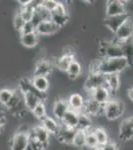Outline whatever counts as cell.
Returning a JSON list of instances; mask_svg holds the SVG:
<instances>
[{"instance_id":"6da1fadb","label":"cell","mask_w":133,"mask_h":150,"mask_svg":"<svg viewBox=\"0 0 133 150\" xmlns=\"http://www.w3.org/2000/svg\"><path fill=\"white\" fill-rule=\"evenodd\" d=\"M128 67L127 60L124 57L120 58H100L93 60L89 66V72H100L103 75L119 74Z\"/></svg>"},{"instance_id":"7a4b0ae2","label":"cell","mask_w":133,"mask_h":150,"mask_svg":"<svg viewBox=\"0 0 133 150\" xmlns=\"http://www.w3.org/2000/svg\"><path fill=\"white\" fill-rule=\"evenodd\" d=\"M125 110V105L119 99L110 98L103 105V116H105L108 120L114 121L123 115Z\"/></svg>"},{"instance_id":"3957f363","label":"cell","mask_w":133,"mask_h":150,"mask_svg":"<svg viewBox=\"0 0 133 150\" xmlns=\"http://www.w3.org/2000/svg\"><path fill=\"white\" fill-rule=\"evenodd\" d=\"M5 108L9 113H11L15 117H22L28 111L25 106V103H24L22 93L18 89H15L14 96L12 97L10 102L5 106Z\"/></svg>"},{"instance_id":"277c9868","label":"cell","mask_w":133,"mask_h":150,"mask_svg":"<svg viewBox=\"0 0 133 150\" xmlns=\"http://www.w3.org/2000/svg\"><path fill=\"white\" fill-rule=\"evenodd\" d=\"M100 52L101 58H120L123 57V53L120 44L115 40L111 41H101L100 45Z\"/></svg>"},{"instance_id":"5b68a950","label":"cell","mask_w":133,"mask_h":150,"mask_svg":"<svg viewBox=\"0 0 133 150\" xmlns=\"http://www.w3.org/2000/svg\"><path fill=\"white\" fill-rule=\"evenodd\" d=\"M29 146V130L19 129L10 139V150H27Z\"/></svg>"},{"instance_id":"8992f818","label":"cell","mask_w":133,"mask_h":150,"mask_svg":"<svg viewBox=\"0 0 133 150\" xmlns=\"http://www.w3.org/2000/svg\"><path fill=\"white\" fill-rule=\"evenodd\" d=\"M101 86H105V75L100 72H89L84 82V89L86 93L91 92Z\"/></svg>"},{"instance_id":"52a82bcc","label":"cell","mask_w":133,"mask_h":150,"mask_svg":"<svg viewBox=\"0 0 133 150\" xmlns=\"http://www.w3.org/2000/svg\"><path fill=\"white\" fill-rule=\"evenodd\" d=\"M128 13L126 10V4L124 1L120 0H110L106 2L105 8V16L110 17V16L122 15V14Z\"/></svg>"},{"instance_id":"ba28073f","label":"cell","mask_w":133,"mask_h":150,"mask_svg":"<svg viewBox=\"0 0 133 150\" xmlns=\"http://www.w3.org/2000/svg\"><path fill=\"white\" fill-rule=\"evenodd\" d=\"M118 137L123 141L133 139V115L123 119L118 128Z\"/></svg>"},{"instance_id":"9c48e42d","label":"cell","mask_w":133,"mask_h":150,"mask_svg":"<svg viewBox=\"0 0 133 150\" xmlns=\"http://www.w3.org/2000/svg\"><path fill=\"white\" fill-rule=\"evenodd\" d=\"M130 18V15L128 13L122 14V15H116V16H110V17H104L103 19V24L107 27L113 34L116 33V31L120 28L125 21H127Z\"/></svg>"},{"instance_id":"30bf717a","label":"cell","mask_w":133,"mask_h":150,"mask_svg":"<svg viewBox=\"0 0 133 150\" xmlns=\"http://www.w3.org/2000/svg\"><path fill=\"white\" fill-rule=\"evenodd\" d=\"M131 38H133V22L131 18H129L116 31V33L114 34V40L119 43Z\"/></svg>"},{"instance_id":"8fae6325","label":"cell","mask_w":133,"mask_h":150,"mask_svg":"<svg viewBox=\"0 0 133 150\" xmlns=\"http://www.w3.org/2000/svg\"><path fill=\"white\" fill-rule=\"evenodd\" d=\"M76 132H77V129L68 127L66 125L61 123L59 130H58L57 134L55 135V137L58 139V141L61 142L63 144L72 145V139H74V136H75V134H76Z\"/></svg>"},{"instance_id":"7c38bea8","label":"cell","mask_w":133,"mask_h":150,"mask_svg":"<svg viewBox=\"0 0 133 150\" xmlns=\"http://www.w3.org/2000/svg\"><path fill=\"white\" fill-rule=\"evenodd\" d=\"M75 60H76L75 53L72 50H65L61 54V56H59L56 59L54 66L57 69H59L60 71L66 72L71 63Z\"/></svg>"},{"instance_id":"4fadbf2b","label":"cell","mask_w":133,"mask_h":150,"mask_svg":"<svg viewBox=\"0 0 133 150\" xmlns=\"http://www.w3.org/2000/svg\"><path fill=\"white\" fill-rule=\"evenodd\" d=\"M54 69V65L49 59H45L42 58L36 63L35 68H34L33 76H45L49 77V75L53 72Z\"/></svg>"},{"instance_id":"5bb4252c","label":"cell","mask_w":133,"mask_h":150,"mask_svg":"<svg viewBox=\"0 0 133 150\" xmlns=\"http://www.w3.org/2000/svg\"><path fill=\"white\" fill-rule=\"evenodd\" d=\"M83 112L84 114L88 115L89 117H97V116H102L103 115V105L97 103L96 101H94L93 98L86 99V104Z\"/></svg>"},{"instance_id":"9a60e30c","label":"cell","mask_w":133,"mask_h":150,"mask_svg":"<svg viewBox=\"0 0 133 150\" xmlns=\"http://www.w3.org/2000/svg\"><path fill=\"white\" fill-rule=\"evenodd\" d=\"M88 98H93L94 101H96L101 105H104L110 98H112V95H111V93L109 92V90H108L106 86L98 87V88L94 89L91 92H88Z\"/></svg>"},{"instance_id":"2e32d148","label":"cell","mask_w":133,"mask_h":150,"mask_svg":"<svg viewBox=\"0 0 133 150\" xmlns=\"http://www.w3.org/2000/svg\"><path fill=\"white\" fill-rule=\"evenodd\" d=\"M59 26L51 21H42L36 28V32L39 36H52L60 31Z\"/></svg>"},{"instance_id":"e0dca14e","label":"cell","mask_w":133,"mask_h":150,"mask_svg":"<svg viewBox=\"0 0 133 150\" xmlns=\"http://www.w3.org/2000/svg\"><path fill=\"white\" fill-rule=\"evenodd\" d=\"M70 110V106L68 104V101L64 98H60L55 101L54 106H53V115L57 121L61 123L62 119L66 113Z\"/></svg>"},{"instance_id":"ac0fdd59","label":"cell","mask_w":133,"mask_h":150,"mask_svg":"<svg viewBox=\"0 0 133 150\" xmlns=\"http://www.w3.org/2000/svg\"><path fill=\"white\" fill-rule=\"evenodd\" d=\"M68 104L70 106V109L74 110L76 112H83L84 104H86V98L81 93H72L67 99Z\"/></svg>"},{"instance_id":"d6986e66","label":"cell","mask_w":133,"mask_h":150,"mask_svg":"<svg viewBox=\"0 0 133 150\" xmlns=\"http://www.w3.org/2000/svg\"><path fill=\"white\" fill-rule=\"evenodd\" d=\"M29 133L38 140L40 143H42L44 146L47 147L48 143H49V139H50V133L45 129L44 127L41 124L36 125L35 127H33L31 130H29Z\"/></svg>"},{"instance_id":"ffe728a7","label":"cell","mask_w":133,"mask_h":150,"mask_svg":"<svg viewBox=\"0 0 133 150\" xmlns=\"http://www.w3.org/2000/svg\"><path fill=\"white\" fill-rule=\"evenodd\" d=\"M31 83L34 86L36 90H38L41 93L47 94V91L49 90L50 87V80L48 77L45 76H32Z\"/></svg>"},{"instance_id":"44dd1931","label":"cell","mask_w":133,"mask_h":150,"mask_svg":"<svg viewBox=\"0 0 133 150\" xmlns=\"http://www.w3.org/2000/svg\"><path fill=\"white\" fill-rule=\"evenodd\" d=\"M121 46L123 57L127 60L128 67H133V38L119 42Z\"/></svg>"},{"instance_id":"7402d4cb","label":"cell","mask_w":133,"mask_h":150,"mask_svg":"<svg viewBox=\"0 0 133 150\" xmlns=\"http://www.w3.org/2000/svg\"><path fill=\"white\" fill-rule=\"evenodd\" d=\"M41 125L50 133V135H55L57 134L58 130L60 128L61 123L55 119L54 117H51V116H46L45 118H43L41 120Z\"/></svg>"},{"instance_id":"603a6c76","label":"cell","mask_w":133,"mask_h":150,"mask_svg":"<svg viewBox=\"0 0 133 150\" xmlns=\"http://www.w3.org/2000/svg\"><path fill=\"white\" fill-rule=\"evenodd\" d=\"M105 86L109 90L111 95H114L120 87V77L119 74H109L105 75Z\"/></svg>"},{"instance_id":"cb8c5ba5","label":"cell","mask_w":133,"mask_h":150,"mask_svg":"<svg viewBox=\"0 0 133 150\" xmlns=\"http://www.w3.org/2000/svg\"><path fill=\"white\" fill-rule=\"evenodd\" d=\"M40 36L37 32L28 33V34H21L20 35V42L24 47L26 48H34L37 46L39 43Z\"/></svg>"},{"instance_id":"d4e9b609","label":"cell","mask_w":133,"mask_h":150,"mask_svg":"<svg viewBox=\"0 0 133 150\" xmlns=\"http://www.w3.org/2000/svg\"><path fill=\"white\" fill-rule=\"evenodd\" d=\"M79 112H76V111L70 109L66 113V115L64 116V118L62 119L61 123L64 125H66L68 127L77 129V128H78V124H79Z\"/></svg>"},{"instance_id":"484cf974","label":"cell","mask_w":133,"mask_h":150,"mask_svg":"<svg viewBox=\"0 0 133 150\" xmlns=\"http://www.w3.org/2000/svg\"><path fill=\"white\" fill-rule=\"evenodd\" d=\"M86 130L77 129V132L74 136V139H72V145L79 149L86 148Z\"/></svg>"},{"instance_id":"4316f807","label":"cell","mask_w":133,"mask_h":150,"mask_svg":"<svg viewBox=\"0 0 133 150\" xmlns=\"http://www.w3.org/2000/svg\"><path fill=\"white\" fill-rule=\"evenodd\" d=\"M66 73H67L68 76H69V78L72 79V80H75V79L79 78V75L81 74V63H79L78 60L72 61L71 63V65L69 66V68L67 69Z\"/></svg>"},{"instance_id":"83f0119b","label":"cell","mask_w":133,"mask_h":150,"mask_svg":"<svg viewBox=\"0 0 133 150\" xmlns=\"http://www.w3.org/2000/svg\"><path fill=\"white\" fill-rule=\"evenodd\" d=\"M94 135H95L96 139L98 142V146H104L106 143L110 141L109 136H108L107 131L103 127H96L93 129Z\"/></svg>"},{"instance_id":"f1b7e54d","label":"cell","mask_w":133,"mask_h":150,"mask_svg":"<svg viewBox=\"0 0 133 150\" xmlns=\"http://www.w3.org/2000/svg\"><path fill=\"white\" fill-rule=\"evenodd\" d=\"M35 12L38 14V16L41 18L42 21H51L52 20V12L46 9L41 4V1H38L35 7Z\"/></svg>"},{"instance_id":"f546056e","label":"cell","mask_w":133,"mask_h":150,"mask_svg":"<svg viewBox=\"0 0 133 150\" xmlns=\"http://www.w3.org/2000/svg\"><path fill=\"white\" fill-rule=\"evenodd\" d=\"M94 128H89L88 130H86V148H88L89 150H93L94 148L98 146V142L96 139L95 135L93 132Z\"/></svg>"},{"instance_id":"4dcf8cb0","label":"cell","mask_w":133,"mask_h":150,"mask_svg":"<svg viewBox=\"0 0 133 150\" xmlns=\"http://www.w3.org/2000/svg\"><path fill=\"white\" fill-rule=\"evenodd\" d=\"M14 93H15V89H10V88L0 89V104L5 107L7 104L10 102L12 97L14 96Z\"/></svg>"},{"instance_id":"1f68e13d","label":"cell","mask_w":133,"mask_h":150,"mask_svg":"<svg viewBox=\"0 0 133 150\" xmlns=\"http://www.w3.org/2000/svg\"><path fill=\"white\" fill-rule=\"evenodd\" d=\"M93 127V122L91 119L88 115L84 114V112L79 113V124L77 129H81V130H88L89 128Z\"/></svg>"},{"instance_id":"d6a6232c","label":"cell","mask_w":133,"mask_h":150,"mask_svg":"<svg viewBox=\"0 0 133 150\" xmlns=\"http://www.w3.org/2000/svg\"><path fill=\"white\" fill-rule=\"evenodd\" d=\"M31 112H32L34 117L41 121L43 118H45L47 116V108H46L45 102H39Z\"/></svg>"},{"instance_id":"836d02e7","label":"cell","mask_w":133,"mask_h":150,"mask_svg":"<svg viewBox=\"0 0 133 150\" xmlns=\"http://www.w3.org/2000/svg\"><path fill=\"white\" fill-rule=\"evenodd\" d=\"M52 14L53 15H59V16H68L69 15L66 5H65L63 2H60V1H58L57 6H56V8L52 11Z\"/></svg>"},{"instance_id":"e575fe53","label":"cell","mask_w":133,"mask_h":150,"mask_svg":"<svg viewBox=\"0 0 133 150\" xmlns=\"http://www.w3.org/2000/svg\"><path fill=\"white\" fill-rule=\"evenodd\" d=\"M25 21H24V19L21 17L20 14L17 12L16 15L14 16V19H13V25H14V28L16 29L17 31H19L20 32L21 30H22L23 26L25 25Z\"/></svg>"},{"instance_id":"d590c367","label":"cell","mask_w":133,"mask_h":150,"mask_svg":"<svg viewBox=\"0 0 133 150\" xmlns=\"http://www.w3.org/2000/svg\"><path fill=\"white\" fill-rule=\"evenodd\" d=\"M33 32H36V27L33 25V23L31 21H29V22H26L25 25L23 26L22 30L20 31V35L28 34V33H33Z\"/></svg>"},{"instance_id":"8d00e7d4","label":"cell","mask_w":133,"mask_h":150,"mask_svg":"<svg viewBox=\"0 0 133 150\" xmlns=\"http://www.w3.org/2000/svg\"><path fill=\"white\" fill-rule=\"evenodd\" d=\"M57 3H58V1H55V0H43V1H41V4L51 12L56 8Z\"/></svg>"},{"instance_id":"74e56055","label":"cell","mask_w":133,"mask_h":150,"mask_svg":"<svg viewBox=\"0 0 133 150\" xmlns=\"http://www.w3.org/2000/svg\"><path fill=\"white\" fill-rule=\"evenodd\" d=\"M102 148H103V150H118V146L115 142H113L110 140L108 143H106L104 146H102Z\"/></svg>"},{"instance_id":"f35d334b","label":"cell","mask_w":133,"mask_h":150,"mask_svg":"<svg viewBox=\"0 0 133 150\" xmlns=\"http://www.w3.org/2000/svg\"><path fill=\"white\" fill-rule=\"evenodd\" d=\"M6 122H7V120H6L5 116H1V117H0V133L3 132L4 128H5V125H6Z\"/></svg>"},{"instance_id":"ab89813d","label":"cell","mask_w":133,"mask_h":150,"mask_svg":"<svg viewBox=\"0 0 133 150\" xmlns=\"http://www.w3.org/2000/svg\"><path fill=\"white\" fill-rule=\"evenodd\" d=\"M32 1H33V0H26V1H23V0H19L18 3L20 4L21 7H25V6L29 5L30 3H32Z\"/></svg>"},{"instance_id":"60d3db41","label":"cell","mask_w":133,"mask_h":150,"mask_svg":"<svg viewBox=\"0 0 133 150\" xmlns=\"http://www.w3.org/2000/svg\"><path fill=\"white\" fill-rule=\"evenodd\" d=\"M127 96L133 102V87H130V88L127 89Z\"/></svg>"},{"instance_id":"b9f144b4","label":"cell","mask_w":133,"mask_h":150,"mask_svg":"<svg viewBox=\"0 0 133 150\" xmlns=\"http://www.w3.org/2000/svg\"><path fill=\"white\" fill-rule=\"evenodd\" d=\"M1 116H5V115H4V112H3V110H2V108L0 107V117H1Z\"/></svg>"},{"instance_id":"7bdbcfd3","label":"cell","mask_w":133,"mask_h":150,"mask_svg":"<svg viewBox=\"0 0 133 150\" xmlns=\"http://www.w3.org/2000/svg\"><path fill=\"white\" fill-rule=\"evenodd\" d=\"M93 150H103V148H102V146H97L96 148H94Z\"/></svg>"},{"instance_id":"ee69618b","label":"cell","mask_w":133,"mask_h":150,"mask_svg":"<svg viewBox=\"0 0 133 150\" xmlns=\"http://www.w3.org/2000/svg\"><path fill=\"white\" fill-rule=\"evenodd\" d=\"M81 150H86V149H84H84H81Z\"/></svg>"}]
</instances>
